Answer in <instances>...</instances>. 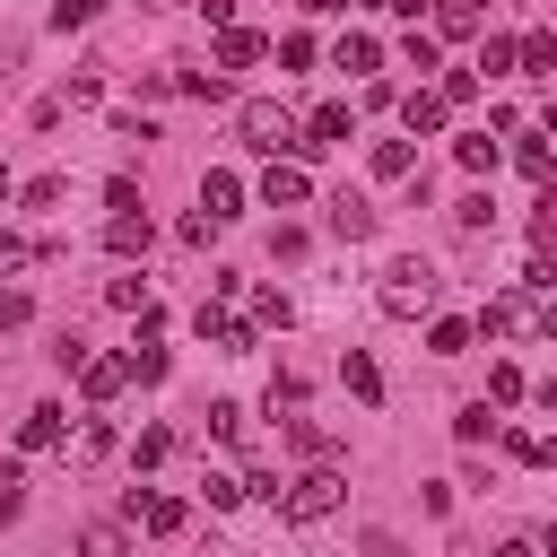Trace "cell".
Listing matches in <instances>:
<instances>
[{
	"instance_id": "9",
	"label": "cell",
	"mask_w": 557,
	"mask_h": 557,
	"mask_svg": "<svg viewBox=\"0 0 557 557\" xmlns=\"http://www.w3.org/2000/svg\"><path fill=\"white\" fill-rule=\"evenodd\" d=\"M104 244L131 261V252H148L157 244V226H148V209H113V226H104Z\"/></svg>"
},
{
	"instance_id": "25",
	"label": "cell",
	"mask_w": 557,
	"mask_h": 557,
	"mask_svg": "<svg viewBox=\"0 0 557 557\" xmlns=\"http://www.w3.org/2000/svg\"><path fill=\"white\" fill-rule=\"evenodd\" d=\"M131 383H165V348H157V339L131 348Z\"/></svg>"
},
{
	"instance_id": "3",
	"label": "cell",
	"mask_w": 557,
	"mask_h": 557,
	"mask_svg": "<svg viewBox=\"0 0 557 557\" xmlns=\"http://www.w3.org/2000/svg\"><path fill=\"white\" fill-rule=\"evenodd\" d=\"M339 496H348V479H339V470H305L296 487H278V513H287V522H331V513H339Z\"/></svg>"
},
{
	"instance_id": "34",
	"label": "cell",
	"mask_w": 557,
	"mask_h": 557,
	"mask_svg": "<svg viewBox=\"0 0 557 557\" xmlns=\"http://www.w3.org/2000/svg\"><path fill=\"white\" fill-rule=\"evenodd\" d=\"M435 96H444V104H470V96H479V70H444V87H435Z\"/></svg>"
},
{
	"instance_id": "1",
	"label": "cell",
	"mask_w": 557,
	"mask_h": 557,
	"mask_svg": "<svg viewBox=\"0 0 557 557\" xmlns=\"http://www.w3.org/2000/svg\"><path fill=\"white\" fill-rule=\"evenodd\" d=\"M435 261H418V252H400V261H383V278H374V305L392 313V322H418L426 305H435Z\"/></svg>"
},
{
	"instance_id": "8",
	"label": "cell",
	"mask_w": 557,
	"mask_h": 557,
	"mask_svg": "<svg viewBox=\"0 0 557 557\" xmlns=\"http://www.w3.org/2000/svg\"><path fill=\"white\" fill-rule=\"evenodd\" d=\"M331 235H339V244H366V235H374L366 191H331Z\"/></svg>"
},
{
	"instance_id": "37",
	"label": "cell",
	"mask_w": 557,
	"mask_h": 557,
	"mask_svg": "<svg viewBox=\"0 0 557 557\" xmlns=\"http://www.w3.org/2000/svg\"><path fill=\"white\" fill-rule=\"evenodd\" d=\"M26 313H35V305H26V287H0V331H17Z\"/></svg>"
},
{
	"instance_id": "28",
	"label": "cell",
	"mask_w": 557,
	"mask_h": 557,
	"mask_svg": "<svg viewBox=\"0 0 557 557\" xmlns=\"http://www.w3.org/2000/svg\"><path fill=\"white\" fill-rule=\"evenodd\" d=\"M513 139H522V148H513V157H522V174H531V183H548V139H531V131H513Z\"/></svg>"
},
{
	"instance_id": "24",
	"label": "cell",
	"mask_w": 557,
	"mask_h": 557,
	"mask_svg": "<svg viewBox=\"0 0 557 557\" xmlns=\"http://www.w3.org/2000/svg\"><path fill=\"white\" fill-rule=\"evenodd\" d=\"M104 305H113V313H148L157 296H148V278H113V287H104Z\"/></svg>"
},
{
	"instance_id": "30",
	"label": "cell",
	"mask_w": 557,
	"mask_h": 557,
	"mask_svg": "<svg viewBox=\"0 0 557 557\" xmlns=\"http://www.w3.org/2000/svg\"><path fill=\"white\" fill-rule=\"evenodd\" d=\"M487 218H496V200H487V191H470V200H453V226H470V235H479Z\"/></svg>"
},
{
	"instance_id": "21",
	"label": "cell",
	"mask_w": 557,
	"mask_h": 557,
	"mask_svg": "<svg viewBox=\"0 0 557 557\" xmlns=\"http://www.w3.org/2000/svg\"><path fill=\"white\" fill-rule=\"evenodd\" d=\"M209 435H218V444H244V435H252V418H244L235 400H209Z\"/></svg>"
},
{
	"instance_id": "33",
	"label": "cell",
	"mask_w": 557,
	"mask_h": 557,
	"mask_svg": "<svg viewBox=\"0 0 557 557\" xmlns=\"http://www.w3.org/2000/svg\"><path fill=\"white\" fill-rule=\"evenodd\" d=\"M505 453H513V461H548V435H531V426H505Z\"/></svg>"
},
{
	"instance_id": "29",
	"label": "cell",
	"mask_w": 557,
	"mask_h": 557,
	"mask_svg": "<svg viewBox=\"0 0 557 557\" xmlns=\"http://www.w3.org/2000/svg\"><path fill=\"white\" fill-rule=\"evenodd\" d=\"M61 191H70V183H61V174H35V183H26V191H17V200H26V209H61Z\"/></svg>"
},
{
	"instance_id": "22",
	"label": "cell",
	"mask_w": 557,
	"mask_h": 557,
	"mask_svg": "<svg viewBox=\"0 0 557 557\" xmlns=\"http://www.w3.org/2000/svg\"><path fill=\"white\" fill-rule=\"evenodd\" d=\"M496 426H505V418H496V409H487V400H470V409H461V418H453V435H461V444H487V435H496Z\"/></svg>"
},
{
	"instance_id": "32",
	"label": "cell",
	"mask_w": 557,
	"mask_h": 557,
	"mask_svg": "<svg viewBox=\"0 0 557 557\" xmlns=\"http://www.w3.org/2000/svg\"><path fill=\"white\" fill-rule=\"evenodd\" d=\"M487 400H496V409L522 400V366H487Z\"/></svg>"
},
{
	"instance_id": "14",
	"label": "cell",
	"mask_w": 557,
	"mask_h": 557,
	"mask_svg": "<svg viewBox=\"0 0 557 557\" xmlns=\"http://www.w3.org/2000/svg\"><path fill=\"white\" fill-rule=\"evenodd\" d=\"M339 139H348V104H313V122H305L296 148H339Z\"/></svg>"
},
{
	"instance_id": "35",
	"label": "cell",
	"mask_w": 557,
	"mask_h": 557,
	"mask_svg": "<svg viewBox=\"0 0 557 557\" xmlns=\"http://www.w3.org/2000/svg\"><path fill=\"white\" fill-rule=\"evenodd\" d=\"M252 322H287V296L278 287H252Z\"/></svg>"
},
{
	"instance_id": "2",
	"label": "cell",
	"mask_w": 557,
	"mask_h": 557,
	"mask_svg": "<svg viewBox=\"0 0 557 557\" xmlns=\"http://www.w3.org/2000/svg\"><path fill=\"white\" fill-rule=\"evenodd\" d=\"M235 139H244L252 157H287V148H296V122H287V104L244 96V104H235Z\"/></svg>"
},
{
	"instance_id": "41",
	"label": "cell",
	"mask_w": 557,
	"mask_h": 557,
	"mask_svg": "<svg viewBox=\"0 0 557 557\" xmlns=\"http://www.w3.org/2000/svg\"><path fill=\"white\" fill-rule=\"evenodd\" d=\"M9 191H17V183H9V165H0V200H9Z\"/></svg>"
},
{
	"instance_id": "12",
	"label": "cell",
	"mask_w": 557,
	"mask_h": 557,
	"mask_svg": "<svg viewBox=\"0 0 557 557\" xmlns=\"http://www.w3.org/2000/svg\"><path fill=\"white\" fill-rule=\"evenodd\" d=\"M261 52H270V44H261L252 26H226V35H218V70H252Z\"/></svg>"
},
{
	"instance_id": "31",
	"label": "cell",
	"mask_w": 557,
	"mask_h": 557,
	"mask_svg": "<svg viewBox=\"0 0 557 557\" xmlns=\"http://www.w3.org/2000/svg\"><path fill=\"white\" fill-rule=\"evenodd\" d=\"M426 348H435V357H461V348H470V322H435Z\"/></svg>"
},
{
	"instance_id": "6",
	"label": "cell",
	"mask_w": 557,
	"mask_h": 557,
	"mask_svg": "<svg viewBox=\"0 0 557 557\" xmlns=\"http://www.w3.org/2000/svg\"><path fill=\"white\" fill-rule=\"evenodd\" d=\"M122 383H131V357H78V392H87L96 409H104Z\"/></svg>"
},
{
	"instance_id": "39",
	"label": "cell",
	"mask_w": 557,
	"mask_h": 557,
	"mask_svg": "<svg viewBox=\"0 0 557 557\" xmlns=\"http://www.w3.org/2000/svg\"><path fill=\"white\" fill-rule=\"evenodd\" d=\"M17 261H26V244H17L9 226H0V270H17Z\"/></svg>"
},
{
	"instance_id": "19",
	"label": "cell",
	"mask_w": 557,
	"mask_h": 557,
	"mask_svg": "<svg viewBox=\"0 0 557 557\" xmlns=\"http://www.w3.org/2000/svg\"><path fill=\"white\" fill-rule=\"evenodd\" d=\"M331 61H339V70H357V78H366V70H374V61H383V44H374V35H339V44H331Z\"/></svg>"
},
{
	"instance_id": "26",
	"label": "cell",
	"mask_w": 557,
	"mask_h": 557,
	"mask_svg": "<svg viewBox=\"0 0 557 557\" xmlns=\"http://www.w3.org/2000/svg\"><path fill=\"white\" fill-rule=\"evenodd\" d=\"M165 453H174V435H165V426H139V444H131V461H139V470H157Z\"/></svg>"
},
{
	"instance_id": "20",
	"label": "cell",
	"mask_w": 557,
	"mask_h": 557,
	"mask_svg": "<svg viewBox=\"0 0 557 557\" xmlns=\"http://www.w3.org/2000/svg\"><path fill=\"white\" fill-rule=\"evenodd\" d=\"M426 17H435V35H453V44H461V35H479V9H470V0H435Z\"/></svg>"
},
{
	"instance_id": "17",
	"label": "cell",
	"mask_w": 557,
	"mask_h": 557,
	"mask_svg": "<svg viewBox=\"0 0 557 557\" xmlns=\"http://www.w3.org/2000/svg\"><path fill=\"white\" fill-rule=\"evenodd\" d=\"M339 374H348V392H357V400H383V366H374L366 348H348V357H339Z\"/></svg>"
},
{
	"instance_id": "11",
	"label": "cell",
	"mask_w": 557,
	"mask_h": 557,
	"mask_svg": "<svg viewBox=\"0 0 557 557\" xmlns=\"http://www.w3.org/2000/svg\"><path fill=\"white\" fill-rule=\"evenodd\" d=\"M444 113H453V104H444L435 87H418V96H400V122H409V139H426V131H444Z\"/></svg>"
},
{
	"instance_id": "5",
	"label": "cell",
	"mask_w": 557,
	"mask_h": 557,
	"mask_svg": "<svg viewBox=\"0 0 557 557\" xmlns=\"http://www.w3.org/2000/svg\"><path fill=\"white\" fill-rule=\"evenodd\" d=\"M261 200H270V209H296V200H313V174H305V165H287V157H270Z\"/></svg>"
},
{
	"instance_id": "36",
	"label": "cell",
	"mask_w": 557,
	"mask_h": 557,
	"mask_svg": "<svg viewBox=\"0 0 557 557\" xmlns=\"http://www.w3.org/2000/svg\"><path fill=\"white\" fill-rule=\"evenodd\" d=\"M287 444H296V453H331V435H322V426H305V418H287Z\"/></svg>"
},
{
	"instance_id": "42",
	"label": "cell",
	"mask_w": 557,
	"mask_h": 557,
	"mask_svg": "<svg viewBox=\"0 0 557 557\" xmlns=\"http://www.w3.org/2000/svg\"><path fill=\"white\" fill-rule=\"evenodd\" d=\"M366 9H392V0H366Z\"/></svg>"
},
{
	"instance_id": "18",
	"label": "cell",
	"mask_w": 557,
	"mask_h": 557,
	"mask_svg": "<svg viewBox=\"0 0 557 557\" xmlns=\"http://www.w3.org/2000/svg\"><path fill=\"white\" fill-rule=\"evenodd\" d=\"M78 557H131V531L122 522H87L78 531Z\"/></svg>"
},
{
	"instance_id": "40",
	"label": "cell",
	"mask_w": 557,
	"mask_h": 557,
	"mask_svg": "<svg viewBox=\"0 0 557 557\" xmlns=\"http://www.w3.org/2000/svg\"><path fill=\"white\" fill-rule=\"evenodd\" d=\"M305 9H313V17H339V9H348V0H305Z\"/></svg>"
},
{
	"instance_id": "13",
	"label": "cell",
	"mask_w": 557,
	"mask_h": 557,
	"mask_svg": "<svg viewBox=\"0 0 557 557\" xmlns=\"http://www.w3.org/2000/svg\"><path fill=\"white\" fill-rule=\"evenodd\" d=\"M513 78H557V44L548 35H522L513 44Z\"/></svg>"
},
{
	"instance_id": "27",
	"label": "cell",
	"mask_w": 557,
	"mask_h": 557,
	"mask_svg": "<svg viewBox=\"0 0 557 557\" xmlns=\"http://www.w3.org/2000/svg\"><path fill=\"white\" fill-rule=\"evenodd\" d=\"M479 70H487V78H513V44L487 35V44H479Z\"/></svg>"
},
{
	"instance_id": "7",
	"label": "cell",
	"mask_w": 557,
	"mask_h": 557,
	"mask_svg": "<svg viewBox=\"0 0 557 557\" xmlns=\"http://www.w3.org/2000/svg\"><path fill=\"white\" fill-rule=\"evenodd\" d=\"M235 209H244V183H235L226 165H209V174H200V218H218V226H226Z\"/></svg>"
},
{
	"instance_id": "4",
	"label": "cell",
	"mask_w": 557,
	"mask_h": 557,
	"mask_svg": "<svg viewBox=\"0 0 557 557\" xmlns=\"http://www.w3.org/2000/svg\"><path fill=\"white\" fill-rule=\"evenodd\" d=\"M200 339H209L218 357H252V322H235L226 305H200Z\"/></svg>"
},
{
	"instance_id": "43",
	"label": "cell",
	"mask_w": 557,
	"mask_h": 557,
	"mask_svg": "<svg viewBox=\"0 0 557 557\" xmlns=\"http://www.w3.org/2000/svg\"><path fill=\"white\" fill-rule=\"evenodd\" d=\"M139 9H165V0H139Z\"/></svg>"
},
{
	"instance_id": "15",
	"label": "cell",
	"mask_w": 557,
	"mask_h": 557,
	"mask_svg": "<svg viewBox=\"0 0 557 557\" xmlns=\"http://www.w3.org/2000/svg\"><path fill=\"white\" fill-rule=\"evenodd\" d=\"M366 165H374V183H409V174H418V148H409V139H383Z\"/></svg>"
},
{
	"instance_id": "23",
	"label": "cell",
	"mask_w": 557,
	"mask_h": 557,
	"mask_svg": "<svg viewBox=\"0 0 557 557\" xmlns=\"http://www.w3.org/2000/svg\"><path fill=\"white\" fill-rule=\"evenodd\" d=\"M453 157H461L470 174H487V165H496V139H487V131H461V139H453Z\"/></svg>"
},
{
	"instance_id": "10",
	"label": "cell",
	"mask_w": 557,
	"mask_h": 557,
	"mask_svg": "<svg viewBox=\"0 0 557 557\" xmlns=\"http://www.w3.org/2000/svg\"><path fill=\"white\" fill-rule=\"evenodd\" d=\"M17 444H26V453H52V444H61V400H35V409L17 418Z\"/></svg>"
},
{
	"instance_id": "38",
	"label": "cell",
	"mask_w": 557,
	"mask_h": 557,
	"mask_svg": "<svg viewBox=\"0 0 557 557\" xmlns=\"http://www.w3.org/2000/svg\"><path fill=\"white\" fill-rule=\"evenodd\" d=\"M87 17H96V0H61L52 9V26H87Z\"/></svg>"
},
{
	"instance_id": "16",
	"label": "cell",
	"mask_w": 557,
	"mask_h": 557,
	"mask_svg": "<svg viewBox=\"0 0 557 557\" xmlns=\"http://www.w3.org/2000/svg\"><path fill=\"white\" fill-rule=\"evenodd\" d=\"M131 522H148V531L165 540V531H183V505H174V496H139V487H131Z\"/></svg>"
}]
</instances>
